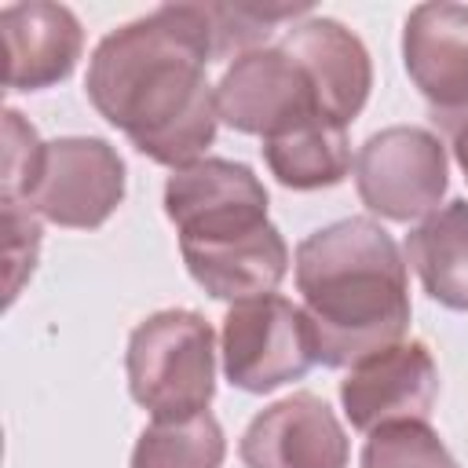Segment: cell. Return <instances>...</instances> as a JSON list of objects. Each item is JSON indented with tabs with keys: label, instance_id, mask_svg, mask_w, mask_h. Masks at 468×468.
Here are the masks:
<instances>
[{
	"label": "cell",
	"instance_id": "1",
	"mask_svg": "<svg viewBox=\"0 0 468 468\" xmlns=\"http://www.w3.org/2000/svg\"><path fill=\"white\" fill-rule=\"evenodd\" d=\"M212 37L201 4L157 11L106 33L88 62L91 106L121 128L139 154L186 168L216 139L219 106L208 84Z\"/></svg>",
	"mask_w": 468,
	"mask_h": 468
},
{
	"label": "cell",
	"instance_id": "2",
	"mask_svg": "<svg viewBox=\"0 0 468 468\" xmlns=\"http://www.w3.org/2000/svg\"><path fill=\"white\" fill-rule=\"evenodd\" d=\"M296 289L322 366H358L406 336V260L369 216L336 219L307 234L296 249Z\"/></svg>",
	"mask_w": 468,
	"mask_h": 468
},
{
	"label": "cell",
	"instance_id": "3",
	"mask_svg": "<svg viewBox=\"0 0 468 468\" xmlns=\"http://www.w3.org/2000/svg\"><path fill=\"white\" fill-rule=\"evenodd\" d=\"M128 391L154 420H186L216 395V336L197 311L168 307L143 318L124 351Z\"/></svg>",
	"mask_w": 468,
	"mask_h": 468
},
{
	"label": "cell",
	"instance_id": "4",
	"mask_svg": "<svg viewBox=\"0 0 468 468\" xmlns=\"http://www.w3.org/2000/svg\"><path fill=\"white\" fill-rule=\"evenodd\" d=\"M318 362L314 329L292 300L267 292L241 300L223 318V373L234 388L267 395L303 380Z\"/></svg>",
	"mask_w": 468,
	"mask_h": 468
},
{
	"label": "cell",
	"instance_id": "5",
	"mask_svg": "<svg viewBox=\"0 0 468 468\" xmlns=\"http://www.w3.org/2000/svg\"><path fill=\"white\" fill-rule=\"evenodd\" d=\"M450 183L446 146L417 124H391L369 135L355 157V186L369 212L410 223L428 219Z\"/></svg>",
	"mask_w": 468,
	"mask_h": 468
},
{
	"label": "cell",
	"instance_id": "6",
	"mask_svg": "<svg viewBox=\"0 0 468 468\" xmlns=\"http://www.w3.org/2000/svg\"><path fill=\"white\" fill-rule=\"evenodd\" d=\"M165 212L179 230V245L245 238L267 227V190L241 161L201 157L176 168L165 183Z\"/></svg>",
	"mask_w": 468,
	"mask_h": 468
},
{
	"label": "cell",
	"instance_id": "7",
	"mask_svg": "<svg viewBox=\"0 0 468 468\" xmlns=\"http://www.w3.org/2000/svg\"><path fill=\"white\" fill-rule=\"evenodd\" d=\"M124 201V161L95 135H62L48 143L40 183L29 208L58 227L95 230Z\"/></svg>",
	"mask_w": 468,
	"mask_h": 468
},
{
	"label": "cell",
	"instance_id": "8",
	"mask_svg": "<svg viewBox=\"0 0 468 468\" xmlns=\"http://www.w3.org/2000/svg\"><path fill=\"white\" fill-rule=\"evenodd\" d=\"M216 106L223 124L260 139L322 113L307 73L282 44L234 58L216 84Z\"/></svg>",
	"mask_w": 468,
	"mask_h": 468
},
{
	"label": "cell",
	"instance_id": "9",
	"mask_svg": "<svg viewBox=\"0 0 468 468\" xmlns=\"http://www.w3.org/2000/svg\"><path fill=\"white\" fill-rule=\"evenodd\" d=\"M439 399V366L424 340H399L340 380V402L358 431H373L391 420H428Z\"/></svg>",
	"mask_w": 468,
	"mask_h": 468
},
{
	"label": "cell",
	"instance_id": "10",
	"mask_svg": "<svg viewBox=\"0 0 468 468\" xmlns=\"http://www.w3.org/2000/svg\"><path fill=\"white\" fill-rule=\"evenodd\" d=\"M402 62L435 121L453 128L468 113V4H420L402 29Z\"/></svg>",
	"mask_w": 468,
	"mask_h": 468
},
{
	"label": "cell",
	"instance_id": "11",
	"mask_svg": "<svg viewBox=\"0 0 468 468\" xmlns=\"http://www.w3.org/2000/svg\"><path fill=\"white\" fill-rule=\"evenodd\" d=\"M238 450L245 468H347V435L329 402L311 391L260 410Z\"/></svg>",
	"mask_w": 468,
	"mask_h": 468
},
{
	"label": "cell",
	"instance_id": "12",
	"mask_svg": "<svg viewBox=\"0 0 468 468\" xmlns=\"http://www.w3.org/2000/svg\"><path fill=\"white\" fill-rule=\"evenodd\" d=\"M282 48L307 73L318 110L347 128L362 113L373 88V62L366 44L336 18H303L285 29Z\"/></svg>",
	"mask_w": 468,
	"mask_h": 468
},
{
	"label": "cell",
	"instance_id": "13",
	"mask_svg": "<svg viewBox=\"0 0 468 468\" xmlns=\"http://www.w3.org/2000/svg\"><path fill=\"white\" fill-rule=\"evenodd\" d=\"M4 29V84L11 91H44L66 80L80 58L84 29L62 4L29 0L0 11Z\"/></svg>",
	"mask_w": 468,
	"mask_h": 468
},
{
	"label": "cell",
	"instance_id": "14",
	"mask_svg": "<svg viewBox=\"0 0 468 468\" xmlns=\"http://www.w3.org/2000/svg\"><path fill=\"white\" fill-rule=\"evenodd\" d=\"M183 263L190 278L216 300H252L278 289V282L289 271V249L274 223L227 241H205V245H179Z\"/></svg>",
	"mask_w": 468,
	"mask_h": 468
},
{
	"label": "cell",
	"instance_id": "15",
	"mask_svg": "<svg viewBox=\"0 0 468 468\" xmlns=\"http://www.w3.org/2000/svg\"><path fill=\"white\" fill-rule=\"evenodd\" d=\"M263 157L282 186H292V190L336 186L351 168L347 128L329 121L325 113H311V117L267 135Z\"/></svg>",
	"mask_w": 468,
	"mask_h": 468
},
{
	"label": "cell",
	"instance_id": "16",
	"mask_svg": "<svg viewBox=\"0 0 468 468\" xmlns=\"http://www.w3.org/2000/svg\"><path fill=\"white\" fill-rule=\"evenodd\" d=\"M406 263L431 300L468 311V201H450L413 227L406 234Z\"/></svg>",
	"mask_w": 468,
	"mask_h": 468
},
{
	"label": "cell",
	"instance_id": "17",
	"mask_svg": "<svg viewBox=\"0 0 468 468\" xmlns=\"http://www.w3.org/2000/svg\"><path fill=\"white\" fill-rule=\"evenodd\" d=\"M227 439L219 420L205 410L186 420H154L139 431L132 468H219Z\"/></svg>",
	"mask_w": 468,
	"mask_h": 468
},
{
	"label": "cell",
	"instance_id": "18",
	"mask_svg": "<svg viewBox=\"0 0 468 468\" xmlns=\"http://www.w3.org/2000/svg\"><path fill=\"white\" fill-rule=\"evenodd\" d=\"M208 18L212 37V62L219 58H241L256 48H267L263 40L300 15H307V4H201Z\"/></svg>",
	"mask_w": 468,
	"mask_h": 468
},
{
	"label": "cell",
	"instance_id": "19",
	"mask_svg": "<svg viewBox=\"0 0 468 468\" xmlns=\"http://www.w3.org/2000/svg\"><path fill=\"white\" fill-rule=\"evenodd\" d=\"M362 468H457L428 420H391L369 431Z\"/></svg>",
	"mask_w": 468,
	"mask_h": 468
},
{
	"label": "cell",
	"instance_id": "20",
	"mask_svg": "<svg viewBox=\"0 0 468 468\" xmlns=\"http://www.w3.org/2000/svg\"><path fill=\"white\" fill-rule=\"evenodd\" d=\"M44 154H48V143H40L37 128L18 110H4L0 205H29L44 172Z\"/></svg>",
	"mask_w": 468,
	"mask_h": 468
},
{
	"label": "cell",
	"instance_id": "21",
	"mask_svg": "<svg viewBox=\"0 0 468 468\" xmlns=\"http://www.w3.org/2000/svg\"><path fill=\"white\" fill-rule=\"evenodd\" d=\"M0 234H4V292L15 303L22 282L33 274L40 256V216L29 205H0Z\"/></svg>",
	"mask_w": 468,
	"mask_h": 468
},
{
	"label": "cell",
	"instance_id": "22",
	"mask_svg": "<svg viewBox=\"0 0 468 468\" xmlns=\"http://www.w3.org/2000/svg\"><path fill=\"white\" fill-rule=\"evenodd\" d=\"M450 135H453V157H457V165H461V172L468 179V113L450 128Z\"/></svg>",
	"mask_w": 468,
	"mask_h": 468
}]
</instances>
